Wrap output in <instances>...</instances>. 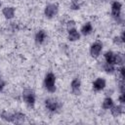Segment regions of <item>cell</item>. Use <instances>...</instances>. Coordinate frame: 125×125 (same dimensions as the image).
Returning a JSON list of instances; mask_svg holds the SVG:
<instances>
[{
    "label": "cell",
    "instance_id": "obj_9",
    "mask_svg": "<svg viewBox=\"0 0 125 125\" xmlns=\"http://www.w3.org/2000/svg\"><path fill=\"white\" fill-rule=\"evenodd\" d=\"M2 15L3 17L10 21V20H13L16 16V9L12 6H5L3 9H2Z\"/></svg>",
    "mask_w": 125,
    "mask_h": 125
},
{
    "label": "cell",
    "instance_id": "obj_13",
    "mask_svg": "<svg viewBox=\"0 0 125 125\" xmlns=\"http://www.w3.org/2000/svg\"><path fill=\"white\" fill-rule=\"evenodd\" d=\"M124 112V107L122 104H116V105H112L110 108V113L112 116L114 117H119L120 115H122Z\"/></svg>",
    "mask_w": 125,
    "mask_h": 125
},
{
    "label": "cell",
    "instance_id": "obj_27",
    "mask_svg": "<svg viewBox=\"0 0 125 125\" xmlns=\"http://www.w3.org/2000/svg\"><path fill=\"white\" fill-rule=\"evenodd\" d=\"M79 0H70V2H78Z\"/></svg>",
    "mask_w": 125,
    "mask_h": 125
},
{
    "label": "cell",
    "instance_id": "obj_3",
    "mask_svg": "<svg viewBox=\"0 0 125 125\" xmlns=\"http://www.w3.org/2000/svg\"><path fill=\"white\" fill-rule=\"evenodd\" d=\"M103 48H104V44H103L102 41L97 40V41L93 42L91 44V46H90V49H89L90 56L93 59H98L101 56V53L103 51Z\"/></svg>",
    "mask_w": 125,
    "mask_h": 125
},
{
    "label": "cell",
    "instance_id": "obj_15",
    "mask_svg": "<svg viewBox=\"0 0 125 125\" xmlns=\"http://www.w3.org/2000/svg\"><path fill=\"white\" fill-rule=\"evenodd\" d=\"M102 68L103 70H104L107 74H112L115 72V65L113 63H110V62H103L102 64Z\"/></svg>",
    "mask_w": 125,
    "mask_h": 125
},
{
    "label": "cell",
    "instance_id": "obj_23",
    "mask_svg": "<svg viewBox=\"0 0 125 125\" xmlns=\"http://www.w3.org/2000/svg\"><path fill=\"white\" fill-rule=\"evenodd\" d=\"M69 8H70V10L77 11V10L80 9V4H79V2H70Z\"/></svg>",
    "mask_w": 125,
    "mask_h": 125
},
{
    "label": "cell",
    "instance_id": "obj_1",
    "mask_svg": "<svg viewBox=\"0 0 125 125\" xmlns=\"http://www.w3.org/2000/svg\"><path fill=\"white\" fill-rule=\"evenodd\" d=\"M56 81H57V78H56V75L53 73V72H48L45 77H44V81H43V84H44V88L49 92V93H55L56 90H57V86H56Z\"/></svg>",
    "mask_w": 125,
    "mask_h": 125
},
{
    "label": "cell",
    "instance_id": "obj_22",
    "mask_svg": "<svg viewBox=\"0 0 125 125\" xmlns=\"http://www.w3.org/2000/svg\"><path fill=\"white\" fill-rule=\"evenodd\" d=\"M112 42H113V44H114V45H116V46H122V45L124 44V41L120 38V36H119V35L114 36V37H113V39H112Z\"/></svg>",
    "mask_w": 125,
    "mask_h": 125
},
{
    "label": "cell",
    "instance_id": "obj_26",
    "mask_svg": "<svg viewBox=\"0 0 125 125\" xmlns=\"http://www.w3.org/2000/svg\"><path fill=\"white\" fill-rule=\"evenodd\" d=\"M5 86H6L5 81H4L3 79H1V78H0V93H2V92H3V90H4Z\"/></svg>",
    "mask_w": 125,
    "mask_h": 125
},
{
    "label": "cell",
    "instance_id": "obj_18",
    "mask_svg": "<svg viewBox=\"0 0 125 125\" xmlns=\"http://www.w3.org/2000/svg\"><path fill=\"white\" fill-rule=\"evenodd\" d=\"M0 117H1V119H3L4 121H7V122H13V120H14L13 113H11L7 110H3L0 114Z\"/></svg>",
    "mask_w": 125,
    "mask_h": 125
},
{
    "label": "cell",
    "instance_id": "obj_4",
    "mask_svg": "<svg viewBox=\"0 0 125 125\" xmlns=\"http://www.w3.org/2000/svg\"><path fill=\"white\" fill-rule=\"evenodd\" d=\"M59 13V5L57 3H49L44 8V16L47 19L55 18Z\"/></svg>",
    "mask_w": 125,
    "mask_h": 125
},
{
    "label": "cell",
    "instance_id": "obj_12",
    "mask_svg": "<svg viewBox=\"0 0 125 125\" xmlns=\"http://www.w3.org/2000/svg\"><path fill=\"white\" fill-rule=\"evenodd\" d=\"M79 32H80L81 35H84V36H88V35H90V34L93 32V25H92V23H91L90 21L85 22V23L81 26Z\"/></svg>",
    "mask_w": 125,
    "mask_h": 125
},
{
    "label": "cell",
    "instance_id": "obj_7",
    "mask_svg": "<svg viewBox=\"0 0 125 125\" xmlns=\"http://www.w3.org/2000/svg\"><path fill=\"white\" fill-rule=\"evenodd\" d=\"M106 86V81L104 78H102V77H98L96 78L93 83H92V88L94 91L96 92H100V91H103Z\"/></svg>",
    "mask_w": 125,
    "mask_h": 125
},
{
    "label": "cell",
    "instance_id": "obj_21",
    "mask_svg": "<svg viewBox=\"0 0 125 125\" xmlns=\"http://www.w3.org/2000/svg\"><path fill=\"white\" fill-rule=\"evenodd\" d=\"M117 73H118L119 80H124V78H125V67H124V65L119 66V68L117 69Z\"/></svg>",
    "mask_w": 125,
    "mask_h": 125
},
{
    "label": "cell",
    "instance_id": "obj_17",
    "mask_svg": "<svg viewBox=\"0 0 125 125\" xmlns=\"http://www.w3.org/2000/svg\"><path fill=\"white\" fill-rule=\"evenodd\" d=\"M13 116H14V120L13 122L14 123H21V122H24L25 121V114L22 113V112H15L13 113Z\"/></svg>",
    "mask_w": 125,
    "mask_h": 125
},
{
    "label": "cell",
    "instance_id": "obj_30",
    "mask_svg": "<svg viewBox=\"0 0 125 125\" xmlns=\"http://www.w3.org/2000/svg\"><path fill=\"white\" fill-rule=\"evenodd\" d=\"M101 1H104V0H101Z\"/></svg>",
    "mask_w": 125,
    "mask_h": 125
},
{
    "label": "cell",
    "instance_id": "obj_16",
    "mask_svg": "<svg viewBox=\"0 0 125 125\" xmlns=\"http://www.w3.org/2000/svg\"><path fill=\"white\" fill-rule=\"evenodd\" d=\"M114 104L113 103V100L110 98V97H105L103 101V104H102V107L104 109V110H108L111 108V106Z\"/></svg>",
    "mask_w": 125,
    "mask_h": 125
},
{
    "label": "cell",
    "instance_id": "obj_24",
    "mask_svg": "<svg viewBox=\"0 0 125 125\" xmlns=\"http://www.w3.org/2000/svg\"><path fill=\"white\" fill-rule=\"evenodd\" d=\"M118 90H119L120 93L125 92V82H124V80H119L118 81Z\"/></svg>",
    "mask_w": 125,
    "mask_h": 125
},
{
    "label": "cell",
    "instance_id": "obj_28",
    "mask_svg": "<svg viewBox=\"0 0 125 125\" xmlns=\"http://www.w3.org/2000/svg\"><path fill=\"white\" fill-rule=\"evenodd\" d=\"M1 5H2V2H1V1H0V7H1Z\"/></svg>",
    "mask_w": 125,
    "mask_h": 125
},
{
    "label": "cell",
    "instance_id": "obj_29",
    "mask_svg": "<svg viewBox=\"0 0 125 125\" xmlns=\"http://www.w3.org/2000/svg\"><path fill=\"white\" fill-rule=\"evenodd\" d=\"M0 75H1V71H0Z\"/></svg>",
    "mask_w": 125,
    "mask_h": 125
},
{
    "label": "cell",
    "instance_id": "obj_8",
    "mask_svg": "<svg viewBox=\"0 0 125 125\" xmlns=\"http://www.w3.org/2000/svg\"><path fill=\"white\" fill-rule=\"evenodd\" d=\"M47 37H48L47 32L44 29H39L36 31V33L34 35V41L37 45H42L47 40Z\"/></svg>",
    "mask_w": 125,
    "mask_h": 125
},
{
    "label": "cell",
    "instance_id": "obj_19",
    "mask_svg": "<svg viewBox=\"0 0 125 125\" xmlns=\"http://www.w3.org/2000/svg\"><path fill=\"white\" fill-rule=\"evenodd\" d=\"M113 58H114V52H112V51H106L104 54V59L105 62L113 63Z\"/></svg>",
    "mask_w": 125,
    "mask_h": 125
},
{
    "label": "cell",
    "instance_id": "obj_5",
    "mask_svg": "<svg viewBox=\"0 0 125 125\" xmlns=\"http://www.w3.org/2000/svg\"><path fill=\"white\" fill-rule=\"evenodd\" d=\"M45 108L49 112H58L62 108V104L55 99L49 98L45 100Z\"/></svg>",
    "mask_w": 125,
    "mask_h": 125
},
{
    "label": "cell",
    "instance_id": "obj_14",
    "mask_svg": "<svg viewBox=\"0 0 125 125\" xmlns=\"http://www.w3.org/2000/svg\"><path fill=\"white\" fill-rule=\"evenodd\" d=\"M124 62H125V58H124L123 53H120V52L114 53V58H113V64L114 65L121 66L124 64Z\"/></svg>",
    "mask_w": 125,
    "mask_h": 125
},
{
    "label": "cell",
    "instance_id": "obj_10",
    "mask_svg": "<svg viewBox=\"0 0 125 125\" xmlns=\"http://www.w3.org/2000/svg\"><path fill=\"white\" fill-rule=\"evenodd\" d=\"M70 88H71L72 94L79 95L80 92H81V80L78 77L72 79L71 82H70Z\"/></svg>",
    "mask_w": 125,
    "mask_h": 125
},
{
    "label": "cell",
    "instance_id": "obj_11",
    "mask_svg": "<svg viewBox=\"0 0 125 125\" xmlns=\"http://www.w3.org/2000/svg\"><path fill=\"white\" fill-rule=\"evenodd\" d=\"M80 37H81V34H80V32L78 31L77 28L67 30V39L70 42H76L80 39Z\"/></svg>",
    "mask_w": 125,
    "mask_h": 125
},
{
    "label": "cell",
    "instance_id": "obj_6",
    "mask_svg": "<svg viewBox=\"0 0 125 125\" xmlns=\"http://www.w3.org/2000/svg\"><path fill=\"white\" fill-rule=\"evenodd\" d=\"M122 12V4L119 1H113L110 6V15L114 20H117L121 17Z\"/></svg>",
    "mask_w": 125,
    "mask_h": 125
},
{
    "label": "cell",
    "instance_id": "obj_25",
    "mask_svg": "<svg viewBox=\"0 0 125 125\" xmlns=\"http://www.w3.org/2000/svg\"><path fill=\"white\" fill-rule=\"evenodd\" d=\"M118 102H119V104L124 105V104H125V94L124 93H120V95L118 96Z\"/></svg>",
    "mask_w": 125,
    "mask_h": 125
},
{
    "label": "cell",
    "instance_id": "obj_20",
    "mask_svg": "<svg viewBox=\"0 0 125 125\" xmlns=\"http://www.w3.org/2000/svg\"><path fill=\"white\" fill-rule=\"evenodd\" d=\"M65 27H66L67 30L76 28V21H73V20H68V21H65Z\"/></svg>",
    "mask_w": 125,
    "mask_h": 125
},
{
    "label": "cell",
    "instance_id": "obj_2",
    "mask_svg": "<svg viewBox=\"0 0 125 125\" xmlns=\"http://www.w3.org/2000/svg\"><path fill=\"white\" fill-rule=\"evenodd\" d=\"M21 98H22V101L24 102V104L29 106V107H33L34 104H35V102H36V96H35V93L32 89L30 88H26L22 91V94H21Z\"/></svg>",
    "mask_w": 125,
    "mask_h": 125
}]
</instances>
